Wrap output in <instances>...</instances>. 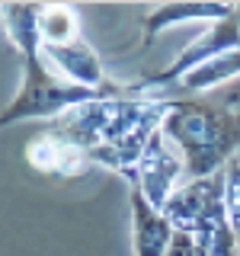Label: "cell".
Segmentation results:
<instances>
[{"mask_svg": "<svg viewBox=\"0 0 240 256\" xmlns=\"http://www.w3.org/2000/svg\"><path fill=\"white\" fill-rule=\"evenodd\" d=\"M234 48H240V20H237V13L228 16V20H221V22H212L196 42H189L180 54H176V61H170L164 70H157V74L144 77V80H138V84H132V86L141 90V93H154V90H164V86H176L196 68L214 61L224 52H234Z\"/></svg>", "mask_w": 240, "mask_h": 256, "instance_id": "obj_5", "label": "cell"}, {"mask_svg": "<svg viewBox=\"0 0 240 256\" xmlns=\"http://www.w3.org/2000/svg\"><path fill=\"white\" fill-rule=\"evenodd\" d=\"M170 102L173 96L141 93L134 86H118L109 80L96 93V100L61 112L58 118L45 122V128L77 144L93 164L118 173L122 180H128V186H134L138 164L150 138L164 125Z\"/></svg>", "mask_w": 240, "mask_h": 256, "instance_id": "obj_1", "label": "cell"}, {"mask_svg": "<svg viewBox=\"0 0 240 256\" xmlns=\"http://www.w3.org/2000/svg\"><path fill=\"white\" fill-rule=\"evenodd\" d=\"M224 208H228V221L234 228V234L240 237V157L224 164Z\"/></svg>", "mask_w": 240, "mask_h": 256, "instance_id": "obj_13", "label": "cell"}, {"mask_svg": "<svg viewBox=\"0 0 240 256\" xmlns=\"http://www.w3.org/2000/svg\"><path fill=\"white\" fill-rule=\"evenodd\" d=\"M173 230L192 237L202 256H240L237 234L224 208V176L214 173L208 180H196L180 186L164 208Z\"/></svg>", "mask_w": 240, "mask_h": 256, "instance_id": "obj_4", "label": "cell"}, {"mask_svg": "<svg viewBox=\"0 0 240 256\" xmlns=\"http://www.w3.org/2000/svg\"><path fill=\"white\" fill-rule=\"evenodd\" d=\"M182 182H186V160H182L180 148L164 132H157L150 138L148 150H144L141 164H138V182H134V189H141V196L148 198L150 208L164 212L170 196Z\"/></svg>", "mask_w": 240, "mask_h": 256, "instance_id": "obj_6", "label": "cell"}, {"mask_svg": "<svg viewBox=\"0 0 240 256\" xmlns=\"http://www.w3.org/2000/svg\"><path fill=\"white\" fill-rule=\"evenodd\" d=\"M240 77V48L234 52H224L218 54L214 61L202 64V68H196L192 74H186L180 80V84L173 86V90H182V93H205V90H214V86L228 84V80ZM170 90V93H173Z\"/></svg>", "mask_w": 240, "mask_h": 256, "instance_id": "obj_12", "label": "cell"}, {"mask_svg": "<svg viewBox=\"0 0 240 256\" xmlns=\"http://www.w3.org/2000/svg\"><path fill=\"white\" fill-rule=\"evenodd\" d=\"M237 157H240V154H237Z\"/></svg>", "mask_w": 240, "mask_h": 256, "instance_id": "obj_15", "label": "cell"}, {"mask_svg": "<svg viewBox=\"0 0 240 256\" xmlns=\"http://www.w3.org/2000/svg\"><path fill=\"white\" fill-rule=\"evenodd\" d=\"M80 13L64 4H38V42L42 45H70L80 42Z\"/></svg>", "mask_w": 240, "mask_h": 256, "instance_id": "obj_11", "label": "cell"}, {"mask_svg": "<svg viewBox=\"0 0 240 256\" xmlns=\"http://www.w3.org/2000/svg\"><path fill=\"white\" fill-rule=\"evenodd\" d=\"M173 224L164 212L148 205L141 189L132 186V246L134 256H166L173 244Z\"/></svg>", "mask_w": 240, "mask_h": 256, "instance_id": "obj_9", "label": "cell"}, {"mask_svg": "<svg viewBox=\"0 0 240 256\" xmlns=\"http://www.w3.org/2000/svg\"><path fill=\"white\" fill-rule=\"evenodd\" d=\"M38 45H42V42H38ZM42 54L70 80V84H77V86H86V90H102V86L109 84L106 70H102L100 54L93 52V45L86 42V38L70 42V45H42Z\"/></svg>", "mask_w": 240, "mask_h": 256, "instance_id": "obj_8", "label": "cell"}, {"mask_svg": "<svg viewBox=\"0 0 240 256\" xmlns=\"http://www.w3.org/2000/svg\"><path fill=\"white\" fill-rule=\"evenodd\" d=\"M166 256H202V253H198V246L192 244V237H189V234L176 230V234H173V244H170V250H166Z\"/></svg>", "mask_w": 240, "mask_h": 256, "instance_id": "obj_14", "label": "cell"}, {"mask_svg": "<svg viewBox=\"0 0 240 256\" xmlns=\"http://www.w3.org/2000/svg\"><path fill=\"white\" fill-rule=\"evenodd\" d=\"M160 132L180 148L186 160V182L221 173L240 150V106L202 96H173ZM182 182V186H186Z\"/></svg>", "mask_w": 240, "mask_h": 256, "instance_id": "obj_3", "label": "cell"}, {"mask_svg": "<svg viewBox=\"0 0 240 256\" xmlns=\"http://www.w3.org/2000/svg\"><path fill=\"white\" fill-rule=\"evenodd\" d=\"M0 26L13 48L22 54V86L13 102L0 112V128L26 118H58L61 112L96 100L100 90H86L70 80H58L42 61L38 45V4H0Z\"/></svg>", "mask_w": 240, "mask_h": 256, "instance_id": "obj_2", "label": "cell"}, {"mask_svg": "<svg viewBox=\"0 0 240 256\" xmlns=\"http://www.w3.org/2000/svg\"><path fill=\"white\" fill-rule=\"evenodd\" d=\"M26 160L32 170L48 173V176H61V180H74V176L90 173L93 160L77 148V144L64 141L61 134L42 128L38 134H32L26 144Z\"/></svg>", "mask_w": 240, "mask_h": 256, "instance_id": "obj_7", "label": "cell"}, {"mask_svg": "<svg viewBox=\"0 0 240 256\" xmlns=\"http://www.w3.org/2000/svg\"><path fill=\"white\" fill-rule=\"evenodd\" d=\"M234 4H164L154 6L144 16V29H141V45H150L164 29L180 26V22H221L228 16H234Z\"/></svg>", "mask_w": 240, "mask_h": 256, "instance_id": "obj_10", "label": "cell"}]
</instances>
